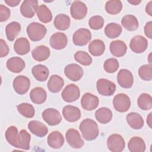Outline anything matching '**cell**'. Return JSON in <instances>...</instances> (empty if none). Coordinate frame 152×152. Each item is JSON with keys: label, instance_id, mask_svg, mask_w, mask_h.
<instances>
[{"label": "cell", "instance_id": "44", "mask_svg": "<svg viewBox=\"0 0 152 152\" xmlns=\"http://www.w3.org/2000/svg\"><path fill=\"white\" fill-rule=\"evenodd\" d=\"M119 64L115 58H109L106 59L103 64V68L107 73H113L119 68Z\"/></svg>", "mask_w": 152, "mask_h": 152}, {"label": "cell", "instance_id": "28", "mask_svg": "<svg viewBox=\"0 0 152 152\" xmlns=\"http://www.w3.org/2000/svg\"><path fill=\"white\" fill-rule=\"evenodd\" d=\"M30 97L33 103L40 104L43 103L46 101L47 94L43 88L37 87L31 90L30 93Z\"/></svg>", "mask_w": 152, "mask_h": 152}, {"label": "cell", "instance_id": "53", "mask_svg": "<svg viewBox=\"0 0 152 152\" xmlns=\"http://www.w3.org/2000/svg\"><path fill=\"white\" fill-rule=\"evenodd\" d=\"M151 53H150L148 55V62H149V65H151Z\"/></svg>", "mask_w": 152, "mask_h": 152}, {"label": "cell", "instance_id": "37", "mask_svg": "<svg viewBox=\"0 0 152 152\" xmlns=\"http://www.w3.org/2000/svg\"><path fill=\"white\" fill-rule=\"evenodd\" d=\"M122 28L121 26L115 23L108 24L104 28V33L110 39H114L119 37L121 34Z\"/></svg>", "mask_w": 152, "mask_h": 152}, {"label": "cell", "instance_id": "24", "mask_svg": "<svg viewBox=\"0 0 152 152\" xmlns=\"http://www.w3.org/2000/svg\"><path fill=\"white\" fill-rule=\"evenodd\" d=\"M64 86V79L58 75H52L50 76L48 84L47 87L48 90L53 93L59 92Z\"/></svg>", "mask_w": 152, "mask_h": 152}, {"label": "cell", "instance_id": "15", "mask_svg": "<svg viewBox=\"0 0 152 152\" xmlns=\"http://www.w3.org/2000/svg\"><path fill=\"white\" fill-rule=\"evenodd\" d=\"M148 41L143 36L137 35L133 37L129 43V48L131 50L136 53H141L147 48Z\"/></svg>", "mask_w": 152, "mask_h": 152}, {"label": "cell", "instance_id": "36", "mask_svg": "<svg viewBox=\"0 0 152 152\" xmlns=\"http://www.w3.org/2000/svg\"><path fill=\"white\" fill-rule=\"evenodd\" d=\"M36 14L39 20L43 23H48L52 21V14L50 10L45 5H40L38 7Z\"/></svg>", "mask_w": 152, "mask_h": 152}, {"label": "cell", "instance_id": "18", "mask_svg": "<svg viewBox=\"0 0 152 152\" xmlns=\"http://www.w3.org/2000/svg\"><path fill=\"white\" fill-rule=\"evenodd\" d=\"M62 115L66 121L69 122L77 121L81 116L80 109L76 106L71 105H66L63 108Z\"/></svg>", "mask_w": 152, "mask_h": 152}, {"label": "cell", "instance_id": "16", "mask_svg": "<svg viewBox=\"0 0 152 152\" xmlns=\"http://www.w3.org/2000/svg\"><path fill=\"white\" fill-rule=\"evenodd\" d=\"M49 43L53 49L61 50L64 49L67 45L68 38L64 33L56 32L50 36Z\"/></svg>", "mask_w": 152, "mask_h": 152}, {"label": "cell", "instance_id": "22", "mask_svg": "<svg viewBox=\"0 0 152 152\" xmlns=\"http://www.w3.org/2000/svg\"><path fill=\"white\" fill-rule=\"evenodd\" d=\"M47 142L49 147L54 149H58L62 147L64 143L63 135L58 131H54L48 136Z\"/></svg>", "mask_w": 152, "mask_h": 152}, {"label": "cell", "instance_id": "1", "mask_svg": "<svg viewBox=\"0 0 152 152\" xmlns=\"http://www.w3.org/2000/svg\"><path fill=\"white\" fill-rule=\"evenodd\" d=\"M79 129L83 137L87 141L95 140L99 134V129L97 123L89 118H87L81 122Z\"/></svg>", "mask_w": 152, "mask_h": 152}, {"label": "cell", "instance_id": "10", "mask_svg": "<svg viewBox=\"0 0 152 152\" xmlns=\"http://www.w3.org/2000/svg\"><path fill=\"white\" fill-rule=\"evenodd\" d=\"M64 73L65 76L71 81H78L83 76L84 71L79 65L71 64L65 67Z\"/></svg>", "mask_w": 152, "mask_h": 152}, {"label": "cell", "instance_id": "49", "mask_svg": "<svg viewBox=\"0 0 152 152\" xmlns=\"http://www.w3.org/2000/svg\"><path fill=\"white\" fill-rule=\"evenodd\" d=\"M20 0H5V2L12 7L17 6L20 4Z\"/></svg>", "mask_w": 152, "mask_h": 152}, {"label": "cell", "instance_id": "48", "mask_svg": "<svg viewBox=\"0 0 152 152\" xmlns=\"http://www.w3.org/2000/svg\"><path fill=\"white\" fill-rule=\"evenodd\" d=\"M144 33L145 35L149 39H152V22H147L144 26Z\"/></svg>", "mask_w": 152, "mask_h": 152}, {"label": "cell", "instance_id": "17", "mask_svg": "<svg viewBox=\"0 0 152 152\" xmlns=\"http://www.w3.org/2000/svg\"><path fill=\"white\" fill-rule=\"evenodd\" d=\"M99 103L98 97L90 93H86L81 99L82 107L86 110H93L97 107Z\"/></svg>", "mask_w": 152, "mask_h": 152}, {"label": "cell", "instance_id": "3", "mask_svg": "<svg viewBox=\"0 0 152 152\" xmlns=\"http://www.w3.org/2000/svg\"><path fill=\"white\" fill-rule=\"evenodd\" d=\"M96 87L98 93L103 96H110L116 91V85L114 83L106 78H100L97 81Z\"/></svg>", "mask_w": 152, "mask_h": 152}, {"label": "cell", "instance_id": "43", "mask_svg": "<svg viewBox=\"0 0 152 152\" xmlns=\"http://www.w3.org/2000/svg\"><path fill=\"white\" fill-rule=\"evenodd\" d=\"M140 77L144 81H151L152 79V66L149 64L141 66L138 69Z\"/></svg>", "mask_w": 152, "mask_h": 152}, {"label": "cell", "instance_id": "14", "mask_svg": "<svg viewBox=\"0 0 152 152\" xmlns=\"http://www.w3.org/2000/svg\"><path fill=\"white\" fill-rule=\"evenodd\" d=\"M117 81L121 87L124 88H129L133 85L134 77L129 70L121 69L118 73Z\"/></svg>", "mask_w": 152, "mask_h": 152}, {"label": "cell", "instance_id": "5", "mask_svg": "<svg viewBox=\"0 0 152 152\" xmlns=\"http://www.w3.org/2000/svg\"><path fill=\"white\" fill-rule=\"evenodd\" d=\"M107 145L108 149L113 152H121L125 146L124 138L119 134H114L110 135L107 140Z\"/></svg>", "mask_w": 152, "mask_h": 152}, {"label": "cell", "instance_id": "7", "mask_svg": "<svg viewBox=\"0 0 152 152\" xmlns=\"http://www.w3.org/2000/svg\"><path fill=\"white\" fill-rule=\"evenodd\" d=\"M80 96L79 87L74 84L67 85L63 90L61 93L62 99L68 103L73 102L78 100Z\"/></svg>", "mask_w": 152, "mask_h": 152}, {"label": "cell", "instance_id": "4", "mask_svg": "<svg viewBox=\"0 0 152 152\" xmlns=\"http://www.w3.org/2000/svg\"><path fill=\"white\" fill-rule=\"evenodd\" d=\"M112 103L114 109L119 112H125L131 106L130 99L124 93L116 94L113 99Z\"/></svg>", "mask_w": 152, "mask_h": 152}, {"label": "cell", "instance_id": "50", "mask_svg": "<svg viewBox=\"0 0 152 152\" xmlns=\"http://www.w3.org/2000/svg\"><path fill=\"white\" fill-rule=\"evenodd\" d=\"M145 12L150 15L152 16V1H150L145 7Z\"/></svg>", "mask_w": 152, "mask_h": 152}, {"label": "cell", "instance_id": "26", "mask_svg": "<svg viewBox=\"0 0 152 152\" xmlns=\"http://www.w3.org/2000/svg\"><path fill=\"white\" fill-rule=\"evenodd\" d=\"M126 120L131 128L134 129H140L144 126V120L138 113L131 112L126 116Z\"/></svg>", "mask_w": 152, "mask_h": 152}, {"label": "cell", "instance_id": "51", "mask_svg": "<svg viewBox=\"0 0 152 152\" xmlns=\"http://www.w3.org/2000/svg\"><path fill=\"white\" fill-rule=\"evenodd\" d=\"M151 113H152L150 112L147 118V123L150 128H151Z\"/></svg>", "mask_w": 152, "mask_h": 152}, {"label": "cell", "instance_id": "12", "mask_svg": "<svg viewBox=\"0 0 152 152\" xmlns=\"http://www.w3.org/2000/svg\"><path fill=\"white\" fill-rule=\"evenodd\" d=\"M42 118L50 126L57 125L62 121V116L59 112L53 108L45 109L42 113Z\"/></svg>", "mask_w": 152, "mask_h": 152}, {"label": "cell", "instance_id": "33", "mask_svg": "<svg viewBox=\"0 0 152 152\" xmlns=\"http://www.w3.org/2000/svg\"><path fill=\"white\" fill-rule=\"evenodd\" d=\"M105 49L104 43L100 39H95L88 45V51L94 56L102 55L104 52Z\"/></svg>", "mask_w": 152, "mask_h": 152}, {"label": "cell", "instance_id": "34", "mask_svg": "<svg viewBox=\"0 0 152 152\" xmlns=\"http://www.w3.org/2000/svg\"><path fill=\"white\" fill-rule=\"evenodd\" d=\"M70 18L64 14H58L53 21L55 27L59 30H67L70 26Z\"/></svg>", "mask_w": 152, "mask_h": 152}, {"label": "cell", "instance_id": "20", "mask_svg": "<svg viewBox=\"0 0 152 152\" xmlns=\"http://www.w3.org/2000/svg\"><path fill=\"white\" fill-rule=\"evenodd\" d=\"M6 66L10 71L14 73H19L25 68V62L20 57H12L7 61Z\"/></svg>", "mask_w": 152, "mask_h": 152}, {"label": "cell", "instance_id": "32", "mask_svg": "<svg viewBox=\"0 0 152 152\" xmlns=\"http://www.w3.org/2000/svg\"><path fill=\"white\" fill-rule=\"evenodd\" d=\"M128 147L131 152H144L145 150V144L141 137H134L129 141Z\"/></svg>", "mask_w": 152, "mask_h": 152}, {"label": "cell", "instance_id": "27", "mask_svg": "<svg viewBox=\"0 0 152 152\" xmlns=\"http://www.w3.org/2000/svg\"><path fill=\"white\" fill-rule=\"evenodd\" d=\"M14 49L18 55H26L30 50V43L26 37H20L14 42Z\"/></svg>", "mask_w": 152, "mask_h": 152}, {"label": "cell", "instance_id": "35", "mask_svg": "<svg viewBox=\"0 0 152 152\" xmlns=\"http://www.w3.org/2000/svg\"><path fill=\"white\" fill-rule=\"evenodd\" d=\"M121 24L124 28L128 31H135L139 26L137 18L133 15H126L121 20Z\"/></svg>", "mask_w": 152, "mask_h": 152}, {"label": "cell", "instance_id": "6", "mask_svg": "<svg viewBox=\"0 0 152 152\" xmlns=\"http://www.w3.org/2000/svg\"><path fill=\"white\" fill-rule=\"evenodd\" d=\"M65 138L68 144L74 148H80L84 144V140L77 129L73 128L68 129L65 134Z\"/></svg>", "mask_w": 152, "mask_h": 152}, {"label": "cell", "instance_id": "39", "mask_svg": "<svg viewBox=\"0 0 152 152\" xmlns=\"http://www.w3.org/2000/svg\"><path fill=\"white\" fill-rule=\"evenodd\" d=\"M138 107L144 110H148L152 107L151 96L147 93H142L137 99Z\"/></svg>", "mask_w": 152, "mask_h": 152}, {"label": "cell", "instance_id": "13", "mask_svg": "<svg viewBox=\"0 0 152 152\" xmlns=\"http://www.w3.org/2000/svg\"><path fill=\"white\" fill-rule=\"evenodd\" d=\"M38 7L37 1L25 0L21 5L20 12L23 17L30 18L34 15Z\"/></svg>", "mask_w": 152, "mask_h": 152}, {"label": "cell", "instance_id": "40", "mask_svg": "<svg viewBox=\"0 0 152 152\" xmlns=\"http://www.w3.org/2000/svg\"><path fill=\"white\" fill-rule=\"evenodd\" d=\"M18 112L24 117L31 118L34 116L35 110L33 106L27 103H22L17 106Z\"/></svg>", "mask_w": 152, "mask_h": 152}, {"label": "cell", "instance_id": "25", "mask_svg": "<svg viewBox=\"0 0 152 152\" xmlns=\"http://www.w3.org/2000/svg\"><path fill=\"white\" fill-rule=\"evenodd\" d=\"M50 54V51L49 48L45 45H39L31 51L32 57L38 62H42L48 59Z\"/></svg>", "mask_w": 152, "mask_h": 152}, {"label": "cell", "instance_id": "8", "mask_svg": "<svg viewBox=\"0 0 152 152\" xmlns=\"http://www.w3.org/2000/svg\"><path fill=\"white\" fill-rule=\"evenodd\" d=\"M91 39V34L88 29L81 28L76 30L72 37V41L75 45L82 46L87 45Z\"/></svg>", "mask_w": 152, "mask_h": 152}, {"label": "cell", "instance_id": "42", "mask_svg": "<svg viewBox=\"0 0 152 152\" xmlns=\"http://www.w3.org/2000/svg\"><path fill=\"white\" fill-rule=\"evenodd\" d=\"M20 148L23 150H28L30 149V134L26 130L21 129L20 132Z\"/></svg>", "mask_w": 152, "mask_h": 152}, {"label": "cell", "instance_id": "52", "mask_svg": "<svg viewBox=\"0 0 152 152\" xmlns=\"http://www.w3.org/2000/svg\"><path fill=\"white\" fill-rule=\"evenodd\" d=\"M128 2L130 4H131L132 5H138L139 4H140L141 2V1H128Z\"/></svg>", "mask_w": 152, "mask_h": 152}, {"label": "cell", "instance_id": "38", "mask_svg": "<svg viewBox=\"0 0 152 152\" xmlns=\"http://www.w3.org/2000/svg\"><path fill=\"white\" fill-rule=\"evenodd\" d=\"M122 9V4L119 0H112L106 2L105 10L106 12L111 15H116L119 13Z\"/></svg>", "mask_w": 152, "mask_h": 152}, {"label": "cell", "instance_id": "11", "mask_svg": "<svg viewBox=\"0 0 152 152\" xmlns=\"http://www.w3.org/2000/svg\"><path fill=\"white\" fill-rule=\"evenodd\" d=\"M70 13L72 17L75 20H82L87 15V7L82 1H74L70 7Z\"/></svg>", "mask_w": 152, "mask_h": 152}, {"label": "cell", "instance_id": "47", "mask_svg": "<svg viewBox=\"0 0 152 152\" xmlns=\"http://www.w3.org/2000/svg\"><path fill=\"white\" fill-rule=\"evenodd\" d=\"M1 48H0V56L1 58H3L6 56L9 53V48L6 42L3 39H1Z\"/></svg>", "mask_w": 152, "mask_h": 152}, {"label": "cell", "instance_id": "46", "mask_svg": "<svg viewBox=\"0 0 152 152\" xmlns=\"http://www.w3.org/2000/svg\"><path fill=\"white\" fill-rule=\"evenodd\" d=\"M10 10L3 4L0 5V21L4 22L8 20L10 17Z\"/></svg>", "mask_w": 152, "mask_h": 152}, {"label": "cell", "instance_id": "9", "mask_svg": "<svg viewBox=\"0 0 152 152\" xmlns=\"http://www.w3.org/2000/svg\"><path fill=\"white\" fill-rule=\"evenodd\" d=\"M12 86L17 93L21 95L24 94L30 88V81L26 76L18 75L14 79Z\"/></svg>", "mask_w": 152, "mask_h": 152}, {"label": "cell", "instance_id": "31", "mask_svg": "<svg viewBox=\"0 0 152 152\" xmlns=\"http://www.w3.org/2000/svg\"><path fill=\"white\" fill-rule=\"evenodd\" d=\"M96 120L100 124L109 123L112 119V112L110 109L106 107H102L97 109L95 112Z\"/></svg>", "mask_w": 152, "mask_h": 152}, {"label": "cell", "instance_id": "45", "mask_svg": "<svg viewBox=\"0 0 152 152\" xmlns=\"http://www.w3.org/2000/svg\"><path fill=\"white\" fill-rule=\"evenodd\" d=\"M104 25V19L102 16L94 15L91 17L88 20V26L93 30H99Z\"/></svg>", "mask_w": 152, "mask_h": 152}, {"label": "cell", "instance_id": "23", "mask_svg": "<svg viewBox=\"0 0 152 152\" xmlns=\"http://www.w3.org/2000/svg\"><path fill=\"white\" fill-rule=\"evenodd\" d=\"M126 50L127 46L122 40H113L110 44V51L114 56L122 57L125 55Z\"/></svg>", "mask_w": 152, "mask_h": 152}, {"label": "cell", "instance_id": "19", "mask_svg": "<svg viewBox=\"0 0 152 152\" xmlns=\"http://www.w3.org/2000/svg\"><path fill=\"white\" fill-rule=\"evenodd\" d=\"M28 128L32 134L39 137H45L48 132L46 125L38 121H30L28 124Z\"/></svg>", "mask_w": 152, "mask_h": 152}, {"label": "cell", "instance_id": "21", "mask_svg": "<svg viewBox=\"0 0 152 152\" xmlns=\"http://www.w3.org/2000/svg\"><path fill=\"white\" fill-rule=\"evenodd\" d=\"M5 136L10 144L15 148H20V133L18 132L17 127L15 126H9L6 130Z\"/></svg>", "mask_w": 152, "mask_h": 152}, {"label": "cell", "instance_id": "30", "mask_svg": "<svg viewBox=\"0 0 152 152\" xmlns=\"http://www.w3.org/2000/svg\"><path fill=\"white\" fill-rule=\"evenodd\" d=\"M21 29V25L17 21H12L8 24L5 27V33L7 39L11 42L14 41L20 33Z\"/></svg>", "mask_w": 152, "mask_h": 152}, {"label": "cell", "instance_id": "29", "mask_svg": "<svg viewBox=\"0 0 152 152\" xmlns=\"http://www.w3.org/2000/svg\"><path fill=\"white\" fill-rule=\"evenodd\" d=\"M31 73L37 81H45L49 76V71L45 65L38 64L32 68Z\"/></svg>", "mask_w": 152, "mask_h": 152}, {"label": "cell", "instance_id": "2", "mask_svg": "<svg viewBox=\"0 0 152 152\" xmlns=\"http://www.w3.org/2000/svg\"><path fill=\"white\" fill-rule=\"evenodd\" d=\"M26 31L29 39L33 42H37L44 38L47 29L44 25L40 23L32 22L27 27Z\"/></svg>", "mask_w": 152, "mask_h": 152}, {"label": "cell", "instance_id": "41", "mask_svg": "<svg viewBox=\"0 0 152 152\" xmlns=\"http://www.w3.org/2000/svg\"><path fill=\"white\" fill-rule=\"evenodd\" d=\"M74 59L84 66H88L92 63V58L90 55L84 51L79 50L74 54Z\"/></svg>", "mask_w": 152, "mask_h": 152}]
</instances>
